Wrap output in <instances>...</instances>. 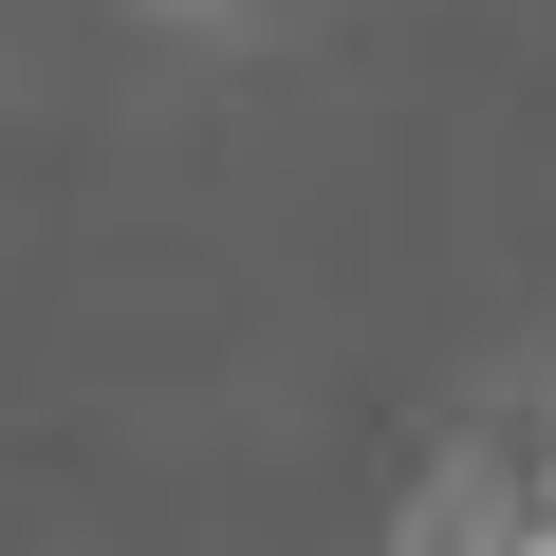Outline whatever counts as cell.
I'll list each match as a JSON object with an SVG mask.
<instances>
[{
    "mask_svg": "<svg viewBox=\"0 0 556 556\" xmlns=\"http://www.w3.org/2000/svg\"><path fill=\"white\" fill-rule=\"evenodd\" d=\"M149 20H260V0H149Z\"/></svg>",
    "mask_w": 556,
    "mask_h": 556,
    "instance_id": "cell-1",
    "label": "cell"
}]
</instances>
